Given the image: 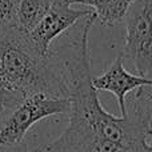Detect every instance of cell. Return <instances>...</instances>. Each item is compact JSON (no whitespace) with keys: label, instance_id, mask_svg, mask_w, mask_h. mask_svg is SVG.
<instances>
[{"label":"cell","instance_id":"12","mask_svg":"<svg viewBox=\"0 0 152 152\" xmlns=\"http://www.w3.org/2000/svg\"><path fill=\"white\" fill-rule=\"evenodd\" d=\"M1 87H4V86H3V83H1V80H0V88H1Z\"/></svg>","mask_w":152,"mask_h":152},{"label":"cell","instance_id":"7","mask_svg":"<svg viewBox=\"0 0 152 152\" xmlns=\"http://www.w3.org/2000/svg\"><path fill=\"white\" fill-rule=\"evenodd\" d=\"M135 0H76L74 4L91 8L96 21L104 27H118L123 23L124 16Z\"/></svg>","mask_w":152,"mask_h":152},{"label":"cell","instance_id":"2","mask_svg":"<svg viewBox=\"0 0 152 152\" xmlns=\"http://www.w3.org/2000/svg\"><path fill=\"white\" fill-rule=\"evenodd\" d=\"M0 80L26 96L42 92L69 100L68 83L47 52L35 48L28 34L16 26H0Z\"/></svg>","mask_w":152,"mask_h":152},{"label":"cell","instance_id":"1","mask_svg":"<svg viewBox=\"0 0 152 152\" xmlns=\"http://www.w3.org/2000/svg\"><path fill=\"white\" fill-rule=\"evenodd\" d=\"M68 115L63 134L37 144L36 152H152L148 120L129 108L119 118L107 112L92 84L91 66L72 76Z\"/></svg>","mask_w":152,"mask_h":152},{"label":"cell","instance_id":"5","mask_svg":"<svg viewBox=\"0 0 152 152\" xmlns=\"http://www.w3.org/2000/svg\"><path fill=\"white\" fill-rule=\"evenodd\" d=\"M91 12L92 10L87 7L74 8L72 4L51 3L50 10L34 29L28 32V36L35 48L44 55L56 37L74 26L79 19Z\"/></svg>","mask_w":152,"mask_h":152},{"label":"cell","instance_id":"8","mask_svg":"<svg viewBox=\"0 0 152 152\" xmlns=\"http://www.w3.org/2000/svg\"><path fill=\"white\" fill-rule=\"evenodd\" d=\"M51 7V0H19L16 8V27L27 32L43 19Z\"/></svg>","mask_w":152,"mask_h":152},{"label":"cell","instance_id":"10","mask_svg":"<svg viewBox=\"0 0 152 152\" xmlns=\"http://www.w3.org/2000/svg\"><path fill=\"white\" fill-rule=\"evenodd\" d=\"M19 0H0V26H16V8Z\"/></svg>","mask_w":152,"mask_h":152},{"label":"cell","instance_id":"4","mask_svg":"<svg viewBox=\"0 0 152 152\" xmlns=\"http://www.w3.org/2000/svg\"><path fill=\"white\" fill-rule=\"evenodd\" d=\"M123 23L126 37L120 53L137 75L152 79V0H135Z\"/></svg>","mask_w":152,"mask_h":152},{"label":"cell","instance_id":"6","mask_svg":"<svg viewBox=\"0 0 152 152\" xmlns=\"http://www.w3.org/2000/svg\"><path fill=\"white\" fill-rule=\"evenodd\" d=\"M123 55L119 53L112 61L110 67L105 69L100 76L92 77V84H94L95 89L99 91H107L111 92L116 96L118 99V104L120 108L121 116L127 115L126 110V100L127 95L129 92L136 91L137 88L143 86H148L152 84V79L144 77L140 75H134L128 72L123 66Z\"/></svg>","mask_w":152,"mask_h":152},{"label":"cell","instance_id":"3","mask_svg":"<svg viewBox=\"0 0 152 152\" xmlns=\"http://www.w3.org/2000/svg\"><path fill=\"white\" fill-rule=\"evenodd\" d=\"M68 110L69 100L55 99L42 92L26 95L0 126V144L23 142L36 123L51 116L66 115Z\"/></svg>","mask_w":152,"mask_h":152},{"label":"cell","instance_id":"9","mask_svg":"<svg viewBox=\"0 0 152 152\" xmlns=\"http://www.w3.org/2000/svg\"><path fill=\"white\" fill-rule=\"evenodd\" d=\"M24 95L15 89H10L1 87L0 88V126L4 123L11 112L15 110V107L20 103Z\"/></svg>","mask_w":152,"mask_h":152},{"label":"cell","instance_id":"11","mask_svg":"<svg viewBox=\"0 0 152 152\" xmlns=\"http://www.w3.org/2000/svg\"><path fill=\"white\" fill-rule=\"evenodd\" d=\"M76 0H51V3H61V4H72L74 5V3Z\"/></svg>","mask_w":152,"mask_h":152}]
</instances>
